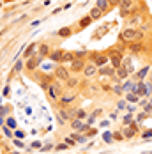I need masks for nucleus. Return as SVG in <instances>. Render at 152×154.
I'll return each mask as SVG.
<instances>
[{
    "mask_svg": "<svg viewBox=\"0 0 152 154\" xmlns=\"http://www.w3.org/2000/svg\"><path fill=\"white\" fill-rule=\"evenodd\" d=\"M131 87H133V82H131V80H126V82L122 83V89H124V92L126 94L131 92Z\"/></svg>",
    "mask_w": 152,
    "mask_h": 154,
    "instance_id": "473e14b6",
    "label": "nucleus"
},
{
    "mask_svg": "<svg viewBox=\"0 0 152 154\" xmlns=\"http://www.w3.org/2000/svg\"><path fill=\"white\" fill-rule=\"evenodd\" d=\"M141 138L147 140V138H152V129H145L143 133H141Z\"/></svg>",
    "mask_w": 152,
    "mask_h": 154,
    "instance_id": "4c0bfd02",
    "label": "nucleus"
},
{
    "mask_svg": "<svg viewBox=\"0 0 152 154\" xmlns=\"http://www.w3.org/2000/svg\"><path fill=\"white\" fill-rule=\"evenodd\" d=\"M89 16L92 18V21H96V20L103 18V16H105V13H103V11H101V9L97 7V5H94V7L90 9V13H89Z\"/></svg>",
    "mask_w": 152,
    "mask_h": 154,
    "instance_id": "a211bd4d",
    "label": "nucleus"
},
{
    "mask_svg": "<svg viewBox=\"0 0 152 154\" xmlns=\"http://www.w3.org/2000/svg\"><path fill=\"white\" fill-rule=\"evenodd\" d=\"M103 140H105L106 143H113V142H115V140H113V133L105 131V133H103Z\"/></svg>",
    "mask_w": 152,
    "mask_h": 154,
    "instance_id": "2f4dec72",
    "label": "nucleus"
},
{
    "mask_svg": "<svg viewBox=\"0 0 152 154\" xmlns=\"http://www.w3.org/2000/svg\"><path fill=\"white\" fill-rule=\"evenodd\" d=\"M9 106H0V117H9Z\"/></svg>",
    "mask_w": 152,
    "mask_h": 154,
    "instance_id": "e433bc0d",
    "label": "nucleus"
},
{
    "mask_svg": "<svg viewBox=\"0 0 152 154\" xmlns=\"http://www.w3.org/2000/svg\"><path fill=\"white\" fill-rule=\"evenodd\" d=\"M74 99H76V96H73V94H62L59 101H60L62 106H67V105H71V103H73Z\"/></svg>",
    "mask_w": 152,
    "mask_h": 154,
    "instance_id": "dca6fc26",
    "label": "nucleus"
},
{
    "mask_svg": "<svg viewBox=\"0 0 152 154\" xmlns=\"http://www.w3.org/2000/svg\"><path fill=\"white\" fill-rule=\"evenodd\" d=\"M37 66H39V57H37V55H35V57H30L29 60L25 62V67H27V69H30V71H34Z\"/></svg>",
    "mask_w": 152,
    "mask_h": 154,
    "instance_id": "412c9836",
    "label": "nucleus"
},
{
    "mask_svg": "<svg viewBox=\"0 0 152 154\" xmlns=\"http://www.w3.org/2000/svg\"><path fill=\"white\" fill-rule=\"evenodd\" d=\"M96 5H97L105 14H106L108 11H111V4H110V0H97V2H96Z\"/></svg>",
    "mask_w": 152,
    "mask_h": 154,
    "instance_id": "f3484780",
    "label": "nucleus"
},
{
    "mask_svg": "<svg viewBox=\"0 0 152 154\" xmlns=\"http://www.w3.org/2000/svg\"><path fill=\"white\" fill-rule=\"evenodd\" d=\"M101 126H103V128H108V126H110V121H103V122H101Z\"/></svg>",
    "mask_w": 152,
    "mask_h": 154,
    "instance_id": "5fc2aeb1",
    "label": "nucleus"
},
{
    "mask_svg": "<svg viewBox=\"0 0 152 154\" xmlns=\"http://www.w3.org/2000/svg\"><path fill=\"white\" fill-rule=\"evenodd\" d=\"M110 4H111V7H119L120 0H110Z\"/></svg>",
    "mask_w": 152,
    "mask_h": 154,
    "instance_id": "de8ad7c7",
    "label": "nucleus"
},
{
    "mask_svg": "<svg viewBox=\"0 0 152 154\" xmlns=\"http://www.w3.org/2000/svg\"><path fill=\"white\" fill-rule=\"evenodd\" d=\"M143 43H145V41H133V43H129V45H127V50H129L133 55H141Z\"/></svg>",
    "mask_w": 152,
    "mask_h": 154,
    "instance_id": "1a4fd4ad",
    "label": "nucleus"
},
{
    "mask_svg": "<svg viewBox=\"0 0 152 154\" xmlns=\"http://www.w3.org/2000/svg\"><path fill=\"white\" fill-rule=\"evenodd\" d=\"M57 35H60V37H69V35H73V29L64 27V29H60V30L57 32Z\"/></svg>",
    "mask_w": 152,
    "mask_h": 154,
    "instance_id": "a878e982",
    "label": "nucleus"
},
{
    "mask_svg": "<svg viewBox=\"0 0 152 154\" xmlns=\"http://www.w3.org/2000/svg\"><path fill=\"white\" fill-rule=\"evenodd\" d=\"M16 133H14V138H25V131H20V129H14Z\"/></svg>",
    "mask_w": 152,
    "mask_h": 154,
    "instance_id": "a19ab883",
    "label": "nucleus"
},
{
    "mask_svg": "<svg viewBox=\"0 0 152 154\" xmlns=\"http://www.w3.org/2000/svg\"><path fill=\"white\" fill-rule=\"evenodd\" d=\"M71 128L74 129L76 133H81V135H83V133H87V131L90 129V126H89V124L83 122V121H80V119H73V121H71Z\"/></svg>",
    "mask_w": 152,
    "mask_h": 154,
    "instance_id": "20e7f679",
    "label": "nucleus"
},
{
    "mask_svg": "<svg viewBox=\"0 0 152 154\" xmlns=\"http://www.w3.org/2000/svg\"><path fill=\"white\" fill-rule=\"evenodd\" d=\"M5 124V121H4V117H0V126H4Z\"/></svg>",
    "mask_w": 152,
    "mask_h": 154,
    "instance_id": "6e6d98bb",
    "label": "nucleus"
},
{
    "mask_svg": "<svg viewBox=\"0 0 152 154\" xmlns=\"http://www.w3.org/2000/svg\"><path fill=\"white\" fill-rule=\"evenodd\" d=\"M87 117H89V112H85V110H76V112H74V119L85 121Z\"/></svg>",
    "mask_w": 152,
    "mask_h": 154,
    "instance_id": "cd10ccee",
    "label": "nucleus"
},
{
    "mask_svg": "<svg viewBox=\"0 0 152 154\" xmlns=\"http://www.w3.org/2000/svg\"><path fill=\"white\" fill-rule=\"evenodd\" d=\"M115 67H111V66H105V67H99V75L101 76H108V78H113L115 76Z\"/></svg>",
    "mask_w": 152,
    "mask_h": 154,
    "instance_id": "4468645a",
    "label": "nucleus"
},
{
    "mask_svg": "<svg viewBox=\"0 0 152 154\" xmlns=\"http://www.w3.org/2000/svg\"><path fill=\"white\" fill-rule=\"evenodd\" d=\"M92 57V62L97 66V67H105L108 66V62H110V57H108V53H90Z\"/></svg>",
    "mask_w": 152,
    "mask_h": 154,
    "instance_id": "f03ea898",
    "label": "nucleus"
},
{
    "mask_svg": "<svg viewBox=\"0 0 152 154\" xmlns=\"http://www.w3.org/2000/svg\"><path fill=\"white\" fill-rule=\"evenodd\" d=\"M9 94H11V87H9V85H5V87H4V92H2V96H4V97H7Z\"/></svg>",
    "mask_w": 152,
    "mask_h": 154,
    "instance_id": "c03bdc74",
    "label": "nucleus"
},
{
    "mask_svg": "<svg viewBox=\"0 0 152 154\" xmlns=\"http://www.w3.org/2000/svg\"><path fill=\"white\" fill-rule=\"evenodd\" d=\"M30 25H32V27H39V25H41V21H39V20H37V21H32Z\"/></svg>",
    "mask_w": 152,
    "mask_h": 154,
    "instance_id": "864d4df0",
    "label": "nucleus"
},
{
    "mask_svg": "<svg viewBox=\"0 0 152 154\" xmlns=\"http://www.w3.org/2000/svg\"><path fill=\"white\" fill-rule=\"evenodd\" d=\"M13 140H14V145H16V147H20V149H25V145H23V142H20L18 138H13Z\"/></svg>",
    "mask_w": 152,
    "mask_h": 154,
    "instance_id": "49530a36",
    "label": "nucleus"
},
{
    "mask_svg": "<svg viewBox=\"0 0 152 154\" xmlns=\"http://www.w3.org/2000/svg\"><path fill=\"white\" fill-rule=\"evenodd\" d=\"M141 14H143V13L129 16V18H127V27H135V29H138V27L143 23V21H141V20H143V16H141Z\"/></svg>",
    "mask_w": 152,
    "mask_h": 154,
    "instance_id": "9d476101",
    "label": "nucleus"
},
{
    "mask_svg": "<svg viewBox=\"0 0 152 154\" xmlns=\"http://www.w3.org/2000/svg\"><path fill=\"white\" fill-rule=\"evenodd\" d=\"M48 96H50V99L51 101H57V99H60V96H62V87H60V83H51L48 89Z\"/></svg>",
    "mask_w": 152,
    "mask_h": 154,
    "instance_id": "7ed1b4c3",
    "label": "nucleus"
},
{
    "mask_svg": "<svg viewBox=\"0 0 152 154\" xmlns=\"http://www.w3.org/2000/svg\"><path fill=\"white\" fill-rule=\"evenodd\" d=\"M124 99H126L129 105H138V103H140V96H136L135 92H127Z\"/></svg>",
    "mask_w": 152,
    "mask_h": 154,
    "instance_id": "4be33fe9",
    "label": "nucleus"
},
{
    "mask_svg": "<svg viewBox=\"0 0 152 154\" xmlns=\"http://www.w3.org/2000/svg\"><path fill=\"white\" fill-rule=\"evenodd\" d=\"M32 147H41V142H39V140H35V142H32Z\"/></svg>",
    "mask_w": 152,
    "mask_h": 154,
    "instance_id": "603ef678",
    "label": "nucleus"
},
{
    "mask_svg": "<svg viewBox=\"0 0 152 154\" xmlns=\"http://www.w3.org/2000/svg\"><path fill=\"white\" fill-rule=\"evenodd\" d=\"M117 112H119V110H115V112H111V113H110V117H111V119H117V115H119Z\"/></svg>",
    "mask_w": 152,
    "mask_h": 154,
    "instance_id": "3c124183",
    "label": "nucleus"
},
{
    "mask_svg": "<svg viewBox=\"0 0 152 154\" xmlns=\"http://www.w3.org/2000/svg\"><path fill=\"white\" fill-rule=\"evenodd\" d=\"M50 53H51V48H50V45L48 43H41L39 46H37V57L39 59H46V57H50Z\"/></svg>",
    "mask_w": 152,
    "mask_h": 154,
    "instance_id": "6e6552de",
    "label": "nucleus"
},
{
    "mask_svg": "<svg viewBox=\"0 0 152 154\" xmlns=\"http://www.w3.org/2000/svg\"><path fill=\"white\" fill-rule=\"evenodd\" d=\"M127 105H129V103H127L126 99H120V101H117V110H122V112H124V110H127Z\"/></svg>",
    "mask_w": 152,
    "mask_h": 154,
    "instance_id": "72a5a7b5",
    "label": "nucleus"
},
{
    "mask_svg": "<svg viewBox=\"0 0 152 154\" xmlns=\"http://www.w3.org/2000/svg\"><path fill=\"white\" fill-rule=\"evenodd\" d=\"M149 82L152 83V69H150V75H149Z\"/></svg>",
    "mask_w": 152,
    "mask_h": 154,
    "instance_id": "4d7b16f0",
    "label": "nucleus"
},
{
    "mask_svg": "<svg viewBox=\"0 0 152 154\" xmlns=\"http://www.w3.org/2000/svg\"><path fill=\"white\" fill-rule=\"evenodd\" d=\"M119 39H120V43H124V45H129V43H133V41H143L145 35L138 30V29H135V27H126V29L120 32Z\"/></svg>",
    "mask_w": 152,
    "mask_h": 154,
    "instance_id": "f257e3e1",
    "label": "nucleus"
},
{
    "mask_svg": "<svg viewBox=\"0 0 152 154\" xmlns=\"http://www.w3.org/2000/svg\"><path fill=\"white\" fill-rule=\"evenodd\" d=\"M115 76L119 78V80H129V76H131V75H129V71H127L124 66H120V67L115 71Z\"/></svg>",
    "mask_w": 152,
    "mask_h": 154,
    "instance_id": "6ab92c4d",
    "label": "nucleus"
},
{
    "mask_svg": "<svg viewBox=\"0 0 152 154\" xmlns=\"http://www.w3.org/2000/svg\"><path fill=\"white\" fill-rule=\"evenodd\" d=\"M138 30H140L141 34H143V35H145V32L150 30V21H143V23H141V25L138 27Z\"/></svg>",
    "mask_w": 152,
    "mask_h": 154,
    "instance_id": "c85d7f7f",
    "label": "nucleus"
},
{
    "mask_svg": "<svg viewBox=\"0 0 152 154\" xmlns=\"http://www.w3.org/2000/svg\"><path fill=\"white\" fill-rule=\"evenodd\" d=\"M138 0H120V4H119V9H133L135 5H136Z\"/></svg>",
    "mask_w": 152,
    "mask_h": 154,
    "instance_id": "5701e85b",
    "label": "nucleus"
},
{
    "mask_svg": "<svg viewBox=\"0 0 152 154\" xmlns=\"http://www.w3.org/2000/svg\"><path fill=\"white\" fill-rule=\"evenodd\" d=\"M96 75H99V67H97V66H96L94 62L87 64V66H85V69H83V76L90 80V78H94Z\"/></svg>",
    "mask_w": 152,
    "mask_h": 154,
    "instance_id": "0eeeda50",
    "label": "nucleus"
},
{
    "mask_svg": "<svg viewBox=\"0 0 152 154\" xmlns=\"http://www.w3.org/2000/svg\"><path fill=\"white\" fill-rule=\"evenodd\" d=\"M150 69H152L150 66H143L141 69H138L136 73H135V78L136 80H145V78L150 75Z\"/></svg>",
    "mask_w": 152,
    "mask_h": 154,
    "instance_id": "ddd939ff",
    "label": "nucleus"
},
{
    "mask_svg": "<svg viewBox=\"0 0 152 154\" xmlns=\"http://www.w3.org/2000/svg\"><path fill=\"white\" fill-rule=\"evenodd\" d=\"M85 60L83 59H74V60L71 62V67H73V71L74 73H83V69H85Z\"/></svg>",
    "mask_w": 152,
    "mask_h": 154,
    "instance_id": "f8f14e48",
    "label": "nucleus"
},
{
    "mask_svg": "<svg viewBox=\"0 0 152 154\" xmlns=\"http://www.w3.org/2000/svg\"><path fill=\"white\" fill-rule=\"evenodd\" d=\"M35 53H37V45L32 43V45H29V46L25 48V51H23V59L29 60L30 57H35Z\"/></svg>",
    "mask_w": 152,
    "mask_h": 154,
    "instance_id": "9b49d317",
    "label": "nucleus"
},
{
    "mask_svg": "<svg viewBox=\"0 0 152 154\" xmlns=\"http://www.w3.org/2000/svg\"><path fill=\"white\" fill-rule=\"evenodd\" d=\"M74 112L76 110H73V108H69V106H62L60 110H59V115H60V119L62 121H73L74 119Z\"/></svg>",
    "mask_w": 152,
    "mask_h": 154,
    "instance_id": "423d86ee",
    "label": "nucleus"
},
{
    "mask_svg": "<svg viewBox=\"0 0 152 154\" xmlns=\"http://www.w3.org/2000/svg\"><path fill=\"white\" fill-rule=\"evenodd\" d=\"M23 66H25V64H23V60H20V59H18V60H16V64H14V69H13V71H14V73L21 71V69H23Z\"/></svg>",
    "mask_w": 152,
    "mask_h": 154,
    "instance_id": "f704fd0d",
    "label": "nucleus"
},
{
    "mask_svg": "<svg viewBox=\"0 0 152 154\" xmlns=\"http://www.w3.org/2000/svg\"><path fill=\"white\" fill-rule=\"evenodd\" d=\"M51 149H53V145H44V147H43V152H46V151H51Z\"/></svg>",
    "mask_w": 152,
    "mask_h": 154,
    "instance_id": "8fccbe9b",
    "label": "nucleus"
},
{
    "mask_svg": "<svg viewBox=\"0 0 152 154\" xmlns=\"http://www.w3.org/2000/svg\"><path fill=\"white\" fill-rule=\"evenodd\" d=\"M4 135H5V137H9V138H13V133H11V129H9L7 126H4Z\"/></svg>",
    "mask_w": 152,
    "mask_h": 154,
    "instance_id": "a18cd8bd",
    "label": "nucleus"
},
{
    "mask_svg": "<svg viewBox=\"0 0 152 154\" xmlns=\"http://www.w3.org/2000/svg\"><path fill=\"white\" fill-rule=\"evenodd\" d=\"M65 85H67L69 89H73V87H76V85H78V80H76V78H69V80L65 82Z\"/></svg>",
    "mask_w": 152,
    "mask_h": 154,
    "instance_id": "c9c22d12",
    "label": "nucleus"
},
{
    "mask_svg": "<svg viewBox=\"0 0 152 154\" xmlns=\"http://www.w3.org/2000/svg\"><path fill=\"white\" fill-rule=\"evenodd\" d=\"M92 113H94V115H96V117H99V115H101V113H103V110H101V108H97V110H96V112H92Z\"/></svg>",
    "mask_w": 152,
    "mask_h": 154,
    "instance_id": "09e8293b",
    "label": "nucleus"
},
{
    "mask_svg": "<svg viewBox=\"0 0 152 154\" xmlns=\"http://www.w3.org/2000/svg\"><path fill=\"white\" fill-rule=\"evenodd\" d=\"M67 147H69V145H67V143H65V142H64V143H59V145H57V147H55V149H57V151H65V149H67Z\"/></svg>",
    "mask_w": 152,
    "mask_h": 154,
    "instance_id": "37998d69",
    "label": "nucleus"
},
{
    "mask_svg": "<svg viewBox=\"0 0 152 154\" xmlns=\"http://www.w3.org/2000/svg\"><path fill=\"white\" fill-rule=\"evenodd\" d=\"M64 142H65V143H67L69 147L76 145V142H74V138H73V137H65V138H64Z\"/></svg>",
    "mask_w": 152,
    "mask_h": 154,
    "instance_id": "58836bf2",
    "label": "nucleus"
},
{
    "mask_svg": "<svg viewBox=\"0 0 152 154\" xmlns=\"http://www.w3.org/2000/svg\"><path fill=\"white\" fill-rule=\"evenodd\" d=\"M64 53L65 51H62V50H51V53H50V60L51 62H62V59H64Z\"/></svg>",
    "mask_w": 152,
    "mask_h": 154,
    "instance_id": "2eb2a0df",
    "label": "nucleus"
},
{
    "mask_svg": "<svg viewBox=\"0 0 152 154\" xmlns=\"http://www.w3.org/2000/svg\"><path fill=\"white\" fill-rule=\"evenodd\" d=\"M143 91H145V97H152V83L150 82L145 80V87H143Z\"/></svg>",
    "mask_w": 152,
    "mask_h": 154,
    "instance_id": "c756f323",
    "label": "nucleus"
},
{
    "mask_svg": "<svg viewBox=\"0 0 152 154\" xmlns=\"http://www.w3.org/2000/svg\"><path fill=\"white\" fill-rule=\"evenodd\" d=\"M135 121V117H133V113H126L124 117H122V124H126V126H129V124Z\"/></svg>",
    "mask_w": 152,
    "mask_h": 154,
    "instance_id": "7c9ffc66",
    "label": "nucleus"
},
{
    "mask_svg": "<svg viewBox=\"0 0 152 154\" xmlns=\"http://www.w3.org/2000/svg\"><path fill=\"white\" fill-rule=\"evenodd\" d=\"M122 66L129 71V75H133V73H136V69H135V66H133V60H131V57H124V60H122Z\"/></svg>",
    "mask_w": 152,
    "mask_h": 154,
    "instance_id": "aec40b11",
    "label": "nucleus"
},
{
    "mask_svg": "<svg viewBox=\"0 0 152 154\" xmlns=\"http://www.w3.org/2000/svg\"><path fill=\"white\" fill-rule=\"evenodd\" d=\"M90 23H92V18H90L89 14H87V16H83V18H81L80 21H78V27H80V30H83V29H87V27H89Z\"/></svg>",
    "mask_w": 152,
    "mask_h": 154,
    "instance_id": "b1692460",
    "label": "nucleus"
},
{
    "mask_svg": "<svg viewBox=\"0 0 152 154\" xmlns=\"http://www.w3.org/2000/svg\"><path fill=\"white\" fill-rule=\"evenodd\" d=\"M96 121H97V117H96L94 113H89V117H87V124L90 126V124H94V122H96Z\"/></svg>",
    "mask_w": 152,
    "mask_h": 154,
    "instance_id": "ea45409f",
    "label": "nucleus"
},
{
    "mask_svg": "<svg viewBox=\"0 0 152 154\" xmlns=\"http://www.w3.org/2000/svg\"><path fill=\"white\" fill-rule=\"evenodd\" d=\"M71 137H73V138H74V142H76V143H80V145L87 143V138H89V137H87L85 133H83V135H81V133H73Z\"/></svg>",
    "mask_w": 152,
    "mask_h": 154,
    "instance_id": "393cba45",
    "label": "nucleus"
},
{
    "mask_svg": "<svg viewBox=\"0 0 152 154\" xmlns=\"http://www.w3.org/2000/svg\"><path fill=\"white\" fill-rule=\"evenodd\" d=\"M4 2H14V0H4Z\"/></svg>",
    "mask_w": 152,
    "mask_h": 154,
    "instance_id": "13d9d810",
    "label": "nucleus"
},
{
    "mask_svg": "<svg viewBox=\"0 0 152 154\" xmlns=\"http://www.w3.org/2000/svg\"><path fill=\"white\" fill-rule=\"evenodd\" d=\"M5 126H9V129H18V122H16L14 117H11V115L5 119Z\"/></svg>",
    "mask_w": 152,
    "mask_h": 154,
    "instance_id": "bb28decb",
    "label": "nucleus"
},
{
    "mask_svg": "<svg viewBox=\"0 0 152 154\" xmlns=\"http://www.w3.org/2000/svg\"><path fill=\"white\" fill-rule=\"evenodd\" d=\"M55 76H57V80H60V82H67L69 78H71V73H69V69H65L64 66H57L55 67Z\"/></svg>",
    "mask_w": 152,
    "mask_h": 154,
    "instance_id": "39448f33",
    "label": "nucleus"
},
{
    "mask_svg": "<svg viewBox=\"0 0 152 154\" xmlns=\"http://www.w3.org/2000/svg\"><path fill=\"white\" fill-rule=\"evenodd\" d=\"M113 140H124L122 131H115V133H113Z\"/></svg>",
    "mask_w": 152,
    "mask_h": 154,
    "instance_id": "79ce46f5",
    "label": "nucleus"
}]
</instances>
